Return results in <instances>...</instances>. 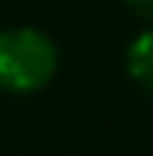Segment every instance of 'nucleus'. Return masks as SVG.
<instances>
[{"instance_id": "1", "label": "nucleus", "mask_w": 153, "mask_h": 156, "mask_svg": "<svg viewBox=\"0 0 153 156\" xmlns=\"http://www.w3.org/2000/svg\"><path fill=\"white\" fill-rule=\"evenodd\" d=\"M61 67L58 41L38 26L0 29V89L10 96H35Z\"/></svg>"}, {"instance_id": "3", "label": "nucleus", "mask_w": 153, "mask_h": 156, "mask_svg": "<svg viewBox=\"0 0 153 156\" xmlns=\"http://www.w3.org/2000/svg\"><path fill=\"white\" fill-rule=\"evenodd\" d=\"M124 6H128L134 16H141L147 26H153V0H124Z\"/></svg>"}, {"instance_id": "2", "label": "nucleus", "mask_w": 153, "mask_h": 156, "mask_svg": "<svg viewBox=\"0 0 153 156\" xmlns=\"http://www.w3.org/2000/svg\"><path fill=\"white\" fill-rule=\"evenodd\" d=\"M124 73L141 93L153 99V26L141 29L124 48Z\"/></svg>"}]
</instances>
